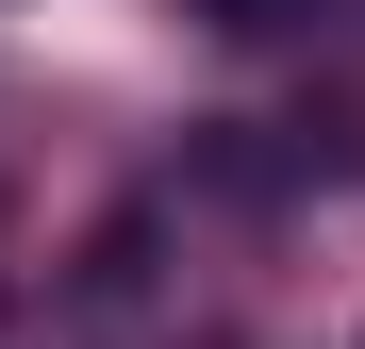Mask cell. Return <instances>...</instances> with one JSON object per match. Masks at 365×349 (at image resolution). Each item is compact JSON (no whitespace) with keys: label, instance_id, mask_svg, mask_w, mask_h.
<instances>
[{"label":"cell","instance_id":"6da1fadb","mask_svg":"<svg viewBox=\"0 0 365 349\" xmlns=\"http://www.w3.org/2000/svg\"><path fill=\"white\" fill-rule=\"evenodd\" d=\"M200 17H216V34H299L316 0H200Z\"/></svg>","mask_w":365,"mask_h":349}]
</instances>
